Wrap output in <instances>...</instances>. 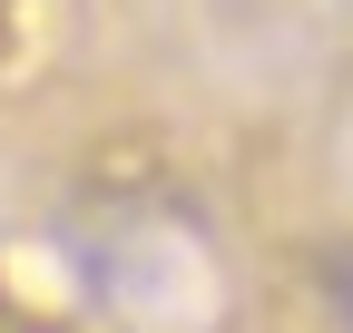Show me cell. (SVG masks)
Returning <instances> with one entry per match:
<instances>
[{"instance_id": "1", "label": "cell", "mask_w": 353, "mask_h": 333, "mask_svg": "<svg viewBox=\"0 0 353 333\" xmlns=\"http://www.w3.org/2000/svg\"><path fill=\"white\" fill-rule=\"evenodd\" d=\"M0 39H10V0H0Z\"/></svg>"}]
</instances>
